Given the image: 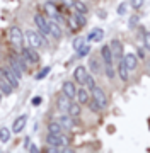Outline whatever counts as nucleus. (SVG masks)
I'll use <instances>...</instances> for the list:
<instances>
[{
	"instance_id": "1",
	"label": "nucleus",
	"mask_w": 150,
	"mask_h": 153,
	"mask_svg": "<svg viewBox=\"0 0 150 153\" xmlns=\"http://www.w3.org/2000/svg\"><path fill=\"white\" fill-rule=\"evenodd\" d=\"M24 38H26V44L31 46V48L38 49L41 46H46V38L43 34H39L38 31H33V29H29L24 33Z\"/></svg>"
},
{
	"instance_id": "2",
	"label": "nucleus",
	"mask_w": 150,
	"mask_h": 153,
	"mask_svg": "<svg viewBox=\"0 0 150 153\" xmlns=\"http://www.w3.org/2000/svg\"><path fill=\"white\" fill-rule=\"evenodd\" d=\"M9 41L12 43V46L16 49H19L21 51V48L22 46H26V38H24V33L22 29L19 27V26H12L10 29H9Z\"/></svg>"
},
{
	"instance_id": "3",
	"label": "nucleus",
	"mask_w": 150,
	"mask_h": 153,
	"mask_svg": "<svg viewBox=\"0 0 150 153\" xmlns=\"http://www.w3.org/2000/svg\"><path fill=\"white\" fill-rule=\"evenodd\" d=\"M9 66H10V70L14 71L19 78H22L28 63L22 60V56H21V55H16V53H14V55L9 56Z\"/></svg>"
},
{
	"instance_id": "4",
	"label": "nucleus",
	"mask_w": 150,
	"mask_h": 153,
	"mask_svg": "<svg viewBox=\"0 0 150 153\" xmlns=\"http://www.w3.org/2000/svg\"><path fill=\"white\" fill-rule=\"evenodd\" d=\"M34 26L38 27V33L43 34L45 38H51V33H50V19L43 14H36L34 16Z\"/></svg>"
},
{
	"instance_id": "5",
	"label": "nucleus",
	"mask_w": 150,
	"mask_h": 153,
	"mask_svg": "<svg viewBox=\"0 0 150 153\" xmlns=\"http://www.w3.org/2000/svg\"><path fill=\"white\" fill-rule=\"evenodd\" d=\"M19 55L22 56V60L26 61L28 65H36V63H39V58H41V56L38 55V51L34 48H31V46H28V44L21 48Z\"/></svg>"
},
{
	"instance_id": "6",
	"label": "nucleus",
	"mask_w": 150,
	"mask_h": 153,
	"mask_svg": "<svg viewBox=\"0 0 150 153\" xmlns=\"http://www.w3.org/2000/svg\"><path fill=\"white\" fill-rule=\"evenodd\" d=\"M0 76L10 83L12 88H19V85H21V78H19V76H17L16 73L10 70V66H9V65L0 66Z\"/></svg>"
},
{
	"instance_id": "7",
	"label": "nucleus",
	"mask_w": 150,
	"mask_h": 153,
	"mask_svg": "<svg viewBox=\"0 0 150 153\" xmlns=\"http://www.w3.org/2000/svg\"><path fill=\"white\" fill-rule=\"evenodd\" d=\"M46 143H48L50 146L65 148V146H68V138L65 136V133H48Z\"/></svg>"
},
{
	"instance_id": "8",
	"label": "nucleus",
	"mask_w": 150,
	"mask_h": 153,
	"mask_svg": "<svg viewBox=\"0 0 150 153\" xmlns=\"http://www.w3.org/2000/svg\"><path fill=\"white\" fill-rule=\"evenodd\" d=\"M43 9H45V14L48 19H53V21H56L58 24H63V19L60 17V12H58V9H56L55 2H45V5H43Z\"/></svg>"
},
{
	"instance_id": "9",
	"label": "nucleus",
	"mask_w": 150,
	"mask_h": 153,
	"mask_svg": "<svg viewBox=\"0 0 150 153\" xmlns=\"http://www.w3.org/2000/svg\"><path fill=\"white\" fill-rule=\"evenodd\" d=\"M55 121H56V123H60V124L63 126V129H65V131H72L73 128L77 126V119H75V117H72V116L65 114V112L58 114L55 117Z\"/></svg>"
},
{
	"instance_id": "10",
	"label": "nucleus",
	"mask_w": 150,
	"mask_h": 153,
	"mask_svg": "<svg viewBox=\"0 0 150 153\" xmlns=\"http://www.w3.org/2000/svg\"><path fill=\"white\" fill-rule=\"evenodd\" d=\"M90 97H92L96 102L101 105V109L107 107V102H109V100H107V95H106V92H104L101 87H97V85H96L94 88H90Z\"/></svg>"
},
{
	"instance_id": "11",
	"label": "nucleus",
	"mask_w": 150,
	"mask_h": 153,
	"mask_svg": "<svg viewBox=\"0 0 150 153\" xmlns=\"http://www.w3.org/2000/svg\"><path fill=\"white\" fill-rule=\"evenodd\" d=\"M90 71L87 70V66L84 65H78L75 66V70H73V80L77 83H80V87H84L85 85V80H87V76H89Z\"/></svg>"
},
{
	"instance_id": "12",
	"label": "nucleus",
	"mask_w": 150,
	"mask_h": 153,
	"mask_svg": "<svg viewBox=\"0 0 150 153\" xmlns=\"http://www.w3.org/2000/svg\"><path fill=\"white\" fill-rule=\"evenodd\" d=\"M101 60H102L104 66H114V56H113V51L109 48V44H104L101 48Z\"/></svg>"
},
{
	"instance_id": "13",
	"label": "nucleus",
	"mask_w": 150,
	"mask_h": 153,
	"mask_svg": "<svg viewBox=\"0 0 150 153\" xmlns=\"http://www.w3.org/2000/svg\"><path fill=\"white\" fill-rule=\"evenodd\" d=\"M89 68L92 71V75H99L104 71V65H102V60H101V56H90L89 58Z\"/></svg>"
},
{
	"instance_id": "14",
	"label": "nucleus",
	"mask_w": 150,
	"mask_h": 153,
	"mask_svg": "<svg viewBox=\"0 0 150 153\" xmlns=\"http://www.w3.org/2000/svg\"><path fill=\"white\" fill-rule=\"evenodd\" d=\"M61 94L65 95V97H68L70 100H75V95H77V87H75V83L73 82H63V85H61Z\"/></svg>"
},
{
	"instance_id": "15",
	"label": "nucleus",
	"mask_w": 150,
	"mask_h": 153,
	"mask_svg": "<svg viewBox=\"0 0 150 153\" xmlns=\"http://www.w3.org/2000/svg\"><path fill=\"white\" fill-rule=\"evenodd\" d=\"M26 124H28V114H21L16 121H14L10 131L14 133V134H17V133H22L24 128H26Z\"/></svg>"
},
{
	"instance_id": "16",
	"label": "nucleus",
	"mask_w": 150,
	"mask_h": 153,
	"mask_svg": "<svg viewBox=\"0 0 150 153\" xmlns=\"http://www.w3.org/2000/svg\"><path fill=\"white\" fill-rule=\"evenodd\" d=\"M109 48H111L114 58L121 60L123 56H125V48H123V43L119 41V39H113L111 43H109Z\"/></svg>"
},
{
	"instance_id": "17",
	"label": "nucleus",
	"mask_w": 150,
	"mask_h": 153,
	"mask_svg": "<svg viewBox=\"0 0 150 153\" xmlns=\"http://www.w3.org/2000/svg\"><path fill=\"white\" fill-rule=\"evenodd\" d=\"M123 61H125V65H126V68H128L130 71L137 70L138 58H137V55H135V53H125V56H123Z\"/></svg>"
},
{
	"instance_id": "18",
	"label": "nucleus",
	"mask_w": 150,
	"mask_h": 153,
	"mask_svg": "<svg viewBox=\"0 0 150 153\" xmlns=\"http://www.w3.org/2000/svg\"><path fill=\"white\" fill-rule=\"evenodd\" d=\"M75 100H77L80 105L89 104V100H90V92H89V90H87L85 87L77 88V95H75Z\"/></svg>"
},
{
	"instance_id": "19",
	"label": "nucleus",
	"mask_w": 150,
	"mask_h": 153,
	"mask_svg": "<svg viewBox=\"0 0 150 153\" xmlns=\"http://www.w3.org/2000/svg\"><path fill=\"white\" fill-rule=\"evenodd\" d=\"M87 43H101L102 39H104V31L101 27H96V29H92L89 33V36H87Z\"/></svg>"
},
{
	"instance_id": "20",
	"label": "nucleus",
	"mask_w": 150,
	"mask_h": 153,
	"mask_svg": "<svg viewBox=\"0 0 150 153\" xmlns=\"http://www.w3.org/2000/svg\"><path fill=\"white\" fill-rule=\"evenodd\" d=\"M116 73L119 75V78H121L123 82H128V78H130V70L126 68V65H125V61L118 60V65H116Z\"/></svg>"
},
{
	"instance_id": "21",
	"label": "nucleus",
	"mask_w": 150,
	"mask_h": 153,
	"mask_svg": "<svg viewBox=\"0 0 150 153\" xmlns=\"http://www.w3.org/2000/svg\"><path fill=\"white\" fill-rule=\"evenodd\" d=\"M70 102H72L70 99L65 97L63 94H60V95H58V99H56V107H58V111H60V112H65V114H67L68 107H70Z\"/></svg>"
},
{
	"instance_id": "22",
	"label": "nucleus",
	"mask_w": 150,
	"mask_h": 153,
	"mask_svg": "<svg viewBox=\"0 0 150 153\" xmlns=\"http://www.w3.org/2000/svg\"><path fill=\"white\" fill-rule=\"evenodd\" d=\"M50 33H51V38L55 39H61V36H63L61 26L56 21H53V19H50Z\"/></svg>"
},
{
	"instance_id": "23",
	"label": "nucleus",
	"mask_w": 150,
	"mask_h": 153,
	"mask_svg": "<svg viewBox=\"0 0 150 153\" xmlns=\"http://www.w3.org/2000/svg\"><path fill=\"white\" fill-rule=\"evenodd\" d=\"M80 112H82V109H80V104H78L77 100H72V102H70V107H68V112H67V114L77 119L78 116H80Z\"/></svg>"
},
{
	"instance_id": "24",
	"label": "nucleus",
	"mask_w": 150,
	"mask_h": 153,
	"mask_svg": "<svg viewBox=\"0 0 150 153\" xmlns=\"http://www.w3.org/2000/svg\"><path fill=\"white\" fill-rule=\"evenodd\" d=\"M72 9L75 10V14H82V16H85L87 14V5L84 4V2H80V0H75V2H72Z\"/></svg>"
},
{
	"instance_id": "25",
	"label": "nucleus",
	"mask_w": 150,
	"mask_h": 153,
	"mask_svg": "<svg viewBox=\"0 0 150 153\" xmlns=\"http://www.w3.org/2000/svg\"><path fill=\"white\" fill-rule=\"evenodd\" d=\"M12 90H14V88L10 87V83L0 76V92H2V95H10Z\"/></svg>"
},
{
	"instance_id": "26",
	"label": "nucleus",
	"mask_w": 150,
	"mask_h": 153,
	"mask_svg": "<svg viewBox=\"0 0 150 153\" xmlns=\"http://www.w3.org/2000/svg\"><path fill=\"white\" fill-rule=\"evenodd\" d=\"M48 133H67V131L63 129V126H61L60 123H56V121L53 119L51 123H48Z\"/></svg>"
},
{
	"instance_id": "27",
	"label": "nucleus",
	"mask_w": 150,
	"mask_h": 153,
	"mask_svg": "<svg viewBox=\"0 0 150 153\" xmlns=\"http://www.w3.org/2000/svg\"><path fill=\"white\" fill-rule=\"evenodd\" d=\"M10 136H12V131L9 129V128H5V126H2V128H0V141L2 143H9Z\"/></svg>"
},
{
	"instance_id": "28",
	"label": "nucleus",
	"mask_w": 150,
	"mask_h": 153,
	"mask_svg": "<svg viewBox=\"0 0 150 153\" xmlns=\"http://www.w3.org/2000/svg\"><path fill=\"white\" fill-rule=\"evenodd\" d=\"M68 26H70L72 31H77V29L82 27V26H80V22H78V19H77V14H73V16L68 17Z\"/></svg>"
},
{
	"instance_id": "29",
	"label": "nucleus",
	"mask_w": 150,
	"mask_h": 153,
	"mask_svg": "<svg viewBox=\"0 0 150 153\" xmlns=\"http://www.w3.org/2000/svg\"><path fill=\"white\" fill-rule=\"evenodd\" d=\"M90 53V44H84L82 48H78L77 49V58H82V56H87Z\"/></svg>"
},
{
	"instance_id": "30",
	"label": "nucleus",
	"mask_w": 150,
	"mask_h": 153,
	"mask_svg": "<svg viewBox=\"0 0 150 153\" xmlns=\"http://www.w3.org/2000/svg\"><path fill=\"white\" fill-rule=\"evenodd\" d=\"M84 87L87 88V90H90V88H94L96 87V78L92 73H89V76H87V80H85V85Z\"/></svg>"
},
{
	"instance_id": "31",
	"label": "nucleus",
	"mask_w": 150,
	"mask_h": 153,
	"mask_svg": "<svg viewBox=\"0 0 150 153\" xmlns=\"http://www.w3.org/2000/svg\"><path fill=\"white\" fill-rule=\"evenodd\" d=\"M84 44H87V39H85V38H77V39L72 43V46H73V49L77 51L78 48H82Z\"/></svg>"
},
{
	"instance_id": "32",
	"label": "nucleus",
	"mask_w": 150,
	"mask_h": 153,
	"mask_svg": "<svg viewBox=\"0 0 150 153\" xmlns=\"http://www.w3.org/2000/svg\"><path fill=\"white\" fill-rule=\"evenodd\" d=\"M145 4V0H130V5L133 7L135 10H138V9H142Z\"/></svg>"
},
{
	"instance_id": "33",
	"label": "nucleus",
	"mask_w": 150,
	"mask_h": 153,
	"mask_svg": "<svg viewBox=\"0 0 150 153\" xmlns=\"http://www.w3.org/2000/svg\"><path fill=\"white\" fill-rule=\"evenodd\" d=\"M126 10H128V4H125V2H123V4H119V5H118L116 14H118V16H125V14H126Z\"/></svg>"
},
{
	"instance_id": "34",
	"label": "nucleus",
	"mask_w": 150,
	"mask_h": 153,
	"mask_svg": "<svg viewBox=\"0 0 150 153\" xmlns=\"http://www.w3.org/2000/svg\"><path fill=\"white\" fill-rule=\"evenodd\" d=\"M89 107H90V111H92V112H99V111H101V105L97 104L92 97H90V100H89Z\"/></svg>"
},
{
	"instance_id": "35",
	"label": "nucleus",
	"mask_w": 150,
	"mask_h": 153,
	"mask_svg": "<svg viewBox=\"0 0 150 153\" xmlns=\"http://www.w3.org/2000/svg\"><path fill=\"white\" fill-rule=\"evenodd\" d=\"M143 43H145V49L150 51V33H147V31H143Z\"/></svg>"
},
{
	"instance_id": "36",
	"label": "nucleus",
	"mask_w": 150,
	"mask_h": 153,
	"mask_svg": "<svg viewBox=\"0 0 150 153\" xmlns=\"http://www.w3.org/2000/svg\"><path fill=\"white\" fill-rule=\"evenodd\" d=\"M48 73H50V66H45V68H43V71H39L38 75H36V80H41V78H45Z\"/></svg>"
},
{
	"instance_id": "37",
	"label": "nucleus",
	"mask_w": 150,
	"mask_h": 153,
	"mask_svg": "<svg viewBox=\"0 0 150 153\" xmlns=\"http://www.w3.org/2000/svg\"><path fill=\"white\" fill-rule=\"evenodd\" d=\"M137 58H138V60H145V58H147V55H145V48L137 49Z\"/></svg>"
},
{
	"instance_id": "38",
	"label": "nucleus",
	"mask_w": 150,
	"mask_h": 153,
	"mask_svg": "<svg viewBox=\"0 0 150 153\" xmlns=\"http://www.w3.org/2000/svg\"><path fill=\"white\" fill-rule=\"evenodd\" d=\"M61 150H63V148H58V146H50V145H48V148H46V153H61Z\"/></svg>"
},
{
	"instance_id": "39",
	"label": "nucleus",
	"mask_w": 150,
	"mask_h": 153,
	"mask_svg": "<svg viewBox=\"0 0 150 153\" xmlns=\"http://www.w3.org/2000/svg\"><path fill=\"white\" fill-rule=\"evenodd\" d=\"M137 24H138V16H133L131 19H130V29H135Z\"/></svg>"
},
{
	"instance_id": "40",
	"label": "nucleus",
	"mask_w": 150,
	"mask_h": 153,
	"mask_svg": "<svg viewBox=\"0 0 150 153\" xmlns=\"http://www.w3.org/2000/svg\"><path fill=\"white\" fill-rule=\"evenodd\" d=\"M29 153H39V148L36 146V145H33V143H31V145H29Z\"/></svg>"
},
{
	"instance_id": "41",
	"label": "nucleus",
	"mask_w": 150,
	"mask_h": 153,
	"mask_svg": "<svg viewBox=\"0 0 150 153\" xmlns=\"http://www.w3.org/2000/svg\"><path fill=\"white\" fill-rule=\"evenodd\" d=\"M31 102H33V105H39L41 102H43V99H41V97H34Z\"/></svg>"
},
{
	"instance_id": "42",
	"label": "nucleus",
	"mask_w": 150,
	"mask_h": 153,
	"mask_svg": "<svg viewBox=\"0 0 150 153\" xmlns=\"http://www.w3.org/2000/svg\"><path fill=\"white\" fill-rule=\"evenodd\" d=\"M61 153H75V150H72V148L65 146V148H63V150H61Z\"/></svg>"
},
{
	"instance_id": "43",
	"label": "nucleus",
	"mask_w": 150,
	"mask_h": 153,
	"mask_svg": "<svg viewBox=\"0 0 150 153\" xmlns=\"http://www.w3.org/2000/svg\"><path fill=\"white\" fill-rule=\"evenodd\" d=\"M99 17H101V19H104V17H106V12L101 10V12H99Z\"/></svg>"
},
{
	"instance_id": "44",
	"label": "nucleus",
	"mask_w": 150,
	"mask_h": 153,
	"mask_svg": "<svg viewBox=\"0 0 150 153\" xmlns=\"http://www.w3.org/2000/svg\"><path fill=\"white\" fill-rule=\"evenodd\" d=\"M0 100H2V92H0Z\"/></svg>"
},
{
	"instance_id": "45",
	"label": "nucleus",
	"mask_w": 150,
	"mask_h": 153,
	"mask_svg": "<svg viewBox=\"0 0 150 153\" xmlns=\"http://www.w3.org/2000/svg\"><path fill=\"white\" fill-rule=\"evenodd\" d=\"M0 153H4V152H2V150H0Z\"/></svg>"
}]
</instances>
